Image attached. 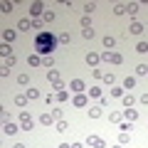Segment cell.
Instances as JSON below:
<instances>
[{"label":"cell","mask_w":148,"mask_h":148,"mask_svg":"<svg viewBox=\"0 0 148 148\" xmlns=\"http://www.w3.org/2000/svg\"><path fill=\"white\" fill-rule=\"evenodd\" d=\"M57 45H59V40H57L54 32H49V30L37 32V37H35V52L40 54V57H49V54L57 49Z\"/></svg>","instance_id":"obj_1"},{"label":"cell","mask_w":148,"mask_h":148,"mask_svg":"<svg viewBox=\"0 0 148 148\" xmlns=\"http://www.w3.org/2000/svg\"><path fill=\"white\" fill-rule=\"evenodd\" d=\"M99 57H101V62H106V64H123V54H119V52H109V49H104Z\"/></svg>","instance_id":"obj_2"},{"label":"cell","mask_w":148,"mask_h":148,"mask_svg":"<svg viewBox=\"0 0 148 148\" xmlns=\"http://www.w3.org/2000/svg\"><path fill=\"white\" fill-rule=\"evenodd\" d=\"M42 15H45V5L42 3H40V0L30 3V20H40Z\"/></svg>","instance_id":"obj_3"},{"label":"cell","mask_w":148,"mask_h":148,"mask_svg":"<svg viewBox=\"0 0 148 148\" xmlns=\"http://www.w3.org/2000/svg\"><path fill=\"white\" fill-rule=\"evenodd\" d=\"M86 146L89 148H106V141L101 136H86Z\"/></svg>","instance_id":"obj_4"},{"label":"cell","mask_w":148,"mask_h":148,"mask_svg":"<svg viewBox=\"0 0 148 148\" xmlns=\"http://www.w3.org/2000/svg\"><path fill=\"white\" fill-rule=\"evenodd\" d=\"M84 89H86L84 79H72L69 82V91H74V94H84Z\"/></svg>","instance_id":"obj_5"},{"label":"cell","mask_w":148,"mask_h":148,"mask_svg":"<svg viewBox=\"0 0 148 148\" xmlns=\"http://www.w3.org/2000/svg\"><path fill=\"white\" fill-rule=\"evenodd\" d=\"M72 106H77V109H84V106H89V96H86V94H74Z\"/></svg>","instance_id":"obj_6"},{"label":"cell","mask_w":148,"mask_h":148,"mask_svg":"<svg viewBox=\"0 0 148 148\" xmlns=\"http://www.w3.org/2000/svg\"><path fill=\"white\" fill-rule=\"evenodd\" d=\"M143 30H146V27H143V22H138V20H133L131 25H128V35H143Z\"/></svg>","instance_id":"obj_7"},{"label":"cell","mask_w":148,"mask_h":148,"mask_svg":"<svg viewBox=\"0 0 148 148\" xmlns=\"http://www.w3.org/2000/svg\"><path fill=\"white\" fill-rule=\"evenodd\" d=\"M15 37H17V30H12V27H8V30H3V42L12 45V42H15Z\"/></svg>","instance_id":"obj_8"},{"label":"cell","mask_w":148,"mask_h":148,"mask_svg":"<svg viewBox=\"0 0 148 148\" xmlns=\"http://www.w3.org/2000/svg\"><path fill=\"white\" fill-rule=\"evenodd\" d=\"M17 131H20V126H17V123H12V121L3 123V133H5V136H15Z\"/></svg>","instance_id":"obj_9"},{"label":"cell","mask_w":148,"mask_h":148,"mask_svg":"<svg viewBox=\"0 0 148 148\" xmlns=\"http://www.w3.org/2000/svg\"><path fill=\"white\" fill-rule=\"evenodd\" d=\"M101 62V57H99V52H86V64H89V67H96V64Z\"/></svg>","instance_id":"obj_10"},{"label":"cell","mask_w":148,"mask_h":148,"mask_svg":"<svg viewBox=\"0 0 148 148\" xmlns=\"http://www.w3.org/2000/svg\"><path fill=\"white\" fill-rule=\"evenodd\" d=\"M123 121H138V111L136 109H123Z\"/></svg>","instance_id":"obj_11"},{"label":"cell","mask_w":148,"mask_h":148,"mask_svg":"<svg viewBox=\"0 0 148 148\" xmlns=\"http://www.w3.org/2000/svg\"><path fill=\"white\" fill-rule=\"evenodd\" d=\"M27 64H30V67H40V64H42V57H40L37 52L27 54Z\"/></svg>","instance_id":"obj_12"},{"label":"cell","mask_w":148,"mask_h":148,"mask_svg":"<svg viewBox=\"0 0 148 148\" xmlns=\"http://www.w3.org/2000/svg\"><path fill=\"white\" fill-rule=\"evenodd\" d=\"M17 30H22V32H30V30H32V20H30V17H22V20L17 22Z\"/></svg>","instance_id":"obj_13"},{"label":"cell","mask_w":148,"mask_h":148,"mask_svg":"<svg viewBox=\"0 0 148 148\" xmlns=\"http://www.w3.org/2000/svg\"><path fill=\"white\" fill-rule=\"evenodd\" d=\"M121 104H123V109H133V106H136V99H133L131 94H123L121 96Z\"/></svg>","instance_id":"obj_14"},{"label":"cell","mask_w":148,"mask_h":148,"mask_svg":"<svg viewBox=\"0 0 148 148\" xmlns=\"http://www.w3.org/2000/svg\"><path fill=\"white\" fill-rule=\"evenodd\" d=\"M109 121L111 123H121L123 121V111H111V114H109Z\"/></svg>","instance_id":"obj_15"},{"label":"cell","mask_w":148,"mask_h":148,"mask_svg":"<svg viewBox=\"0 0 148 148\" xmlns=\"http://www.w3.org/2000/svg\"><path fill=\"white\" fill-rule=\"evenodd\" d=\"M0 54H3V59H8V57H12V47L8 42H3L0 45Z\"/></svg>","instance_id":"obj_16"},{"label":"cell","mask_w":148,"mask_h":148,"mask_svg":"<svg viewBox=\"0 0 148 148\" xmlns=\"http://www.w3.org/2000/svg\"><path fill=\"white\" fill-rule=\"evenodd\" d=\"M47 82H49V84H54V82H62V77H59L57 69H49V72H47Z\"/></svg>","instance_id":"obj_17"},{"label":"cell","mask_w":148,"mask_h":148,"mask_svg":"<svg viewBox=\"0 0 148 148\" xmlns=\"http://www.w3.org/2000/svg\"><path fill=\"white\" fill-rule=\"evenodd\" d=\"M138 10H141V5H138V3H128V5H126V12H128L131 17H136Z\"/></svg>","instance_id":"obj_18"},{"label":"cell","mask_w":148,"mask_h":148,"mask_svg":"<svg viewBox=\"0 0 148 148\" xmlns=\"http://www.w3.org/2000/svg\"><path fill=\"white\" fill-rule=\"evenodd\" d=\"M27 101H30V99H27V94H17L15 96V106H20V109H25Z\"/></svg>","instance_id":"obj_19"},{"label":"cell","mask_w":148,"mask_h":148,"mask_svg":"<svg viewBox=\"0 0 148 148\" xmlns=\"http://www.w3.org/2000/svg\"><path fill=\"white\" fill-rule=\"evenodd\" d=\"M40 123H42V126H52V123H54V119H52V114H47V111H45L42 116H40Z\"/></svg>","instance_id":"obj_20"},{"label":"cell","mask_w":148,"mask_h":148,"mask_svg":"<svg viewBox=\"0 0 148 148\" xmlns=\"http://www.w3.org/2000/svg\"><path fill=\"white\" fill-rule=\"evenodd\" d=\"M104 47H106V49H109V52H111V49L116 47V40H114V37H111V35H106V37H104Z\"/></svg>","instance_id":"obj_21"},{"label":"cell","mask_w":148,"mask_h":148,"mask_svg":"<svg viewBox=\"0 0 148 148\" xmlns=\"http://www.w3.org/2000/svg\"><path fill=\"white\" fill-rule=\"evenodd\" d=\"M57 40H59V45H69L72 42V35H69V32H59Z\"/></svg>","instance_id":"obj_22"},{"label":"cell","mask_w":148,"mask_h":148,"mask_svg":"<svg viewBox=\"0 0 148 148\" xmlns=\"http://www.w3.org/2000/svg\"><path fill=\"white\" fill-rule=\"evenodd\" d=\"M128 141H131V133L119 131V143H121V146H128Z\"/></svg>","instance_id":"obj_23"},{"label":"cell","mask_w":148,"mask_h":148,"mask_svg":"<svg viewBox=\"0 0 148 148\" xmlns=\"http://www.w3.org/2000/svg\"><path fill=\"white\" fill-rule=\"evenodd\" d=\"M25 94H27V99H30V101H37V99H40V91H37L35 86H30V89H27Z\"/></svg>","instance_id":"obj_24"},{"label":"cell","mask_w":148,"mask_h":148,"mask_svg":"<svg viewBox=\"0 0 148 148\" xmlns=\"http://www.w3.org/2000/svg\"><path fill=\"white\" fill-rule=\"evenodd\" d=\"M82 10H84V15H86V17H89V15H91V12H94V10H96V3H84V5H82Z\"/></svg>","instance_id":"obj_25"},{"label":"cell","mask_w":148,"mask_h":148,"mask_svg":"<svg viewBox=\"0 0 148 148\" xmlns=\"http://www.w3.org/2000/svg\"><path fill=\"white\" fill-rule=\"evenodd\" d=\"M89 119H101V106H89Z\"/></svg>","instance_id":"obj_26"},{"label":"cell","mask_w":148,"mask_h":148,"mask_svg":"<svg viewBox=\"0 0 148 148\" xmlns=\"http://www.w3.org/2000/svg\"><path fill=\"white\" fill-rule=\"evenodd\" d=\"M12 8H15V3H0V12H5V15H10Z\"/></svg>","instance_id":"obj_27"},{"label":"cell","mask_w":148,"mask_h":148,"mask_svg":"<svg viewBox=\"0 0 148 148\" xmlns=\"http://www.w3.org/2000/svg\"><path fill=\"white\" fill-rule=\"evenodd\" d=\"M114 15H126V3H116L114 5Z\"/></svg>","instance_id":"obj_28"},{"label":"cell","mask_w":148,"mask_h":148,"mask_svg":"<svg viewBox=\"0 0 148 148\" xmlns=\"http://www.w3.org/2000/svg\"><path fill=\"white\" fill-rule=\"evenodd\" d=\"M54 17H57V15H54L52 10H45V15H42V22H47V25H49V22H54Z\"/></svg>","instance_id":"obj_29"},{"label":"cell","mask_w":148,"mask_h":148,"mask_svg":"<svg viewBox=\"0 0 148 148\" xmlns=\"http://www.w3.org/2000/svg\"><path fill=\"white\" fill-rule=\"evenodd\" d=\"M136 86V77H126L123 79V89H133Z\"/></svg>","instance_id":"obj_30"},{"label":"cell","mask_w":148,"mask_h":148,"mask_svg":"<svg viewBox=\"0 0 148 148\" xmlns=\"http://www.w3.org/2000/svg\"><path fill=\"white\" fill-rule=\"evenodd\" d=\"M49 114H52V119H54V121H62V119H64V111H62V109H52Z\"/></svg>","instance_id":"obj_31"},{"label":"cell","mask_w":148,"mask_h":148,"mask_svg":"<svg viewBox=\"0 0 148 148\" xmlns=\"http://www.w3.org/2000/svg\"><path fill=\"white\" fill-rule=\"evenodd\" d=\"M79 25H82V30H91V17H82V20H79Z\"/></svg>","instance_id":"obj_32"},{"label":"cell","mask_w":148,"mask_h":148,"mask_svg":"<svg viewBox=\"0 0 148 148\" xmlns=\"http://www.w3.org/2000/svg\"><path fill=\"white\" fill-rule=\"evenodd\" d=\"M131 128H133V123H131V121H121V123H119V131H126V133H131Z\"/></svg>","instance_id":"obj_33"},{"label":"cell","mask_w":148,"mask_h":148,"mask_svg":"<svg viewBox=\"0 0 148 148\" xmlns=\"http://www.w3.org/2000/svg\"><path fill=\"white\" fill-rule=\"evenodd\" d=\"M136 74H138V77H148V64H138V67H136Z\"/></svg>","instance_id":"obj_34"},{"label":"cell","mask_w":148,"mask_h":148,"mask_svg":"<svg viewBox=\"0 0 148 148\" xmlns=\"http://www.w3.org/2000/svg\"><path fill=\"white\" fill-rule=\"evenodd\" d=\"M42 67H47V69L54 67V57H52V54H49V57H42Z\"/></svg>","instance_id":"obj_35"},{"label":"cell","mask_w":148,"mask_h":148,"mask_svg":"<svg viewBox=\"0 0 148 148\" xmlns=\"http://www.w3.org/2000/svg\"><path fill=\"white\" fill-rule=\"evenodd\" d=\"M17 84H20V86H27V84H30V77H27V74H17Z\"/></svg>","instance_id":"obj_36"},{"label":"cell","mask_w":148,"mask_h":148,"mask_svg":"<svg viewBox=\"0 0 148 148\" xmlns=\"http://www.w3.org/2000/svg\"><path fill=\"white\" fill-rule=\"evenodd\" d=\"M17 64V57L12 54V57H8V59H3V67H15Z\"/></svg>","instance_id":"obj_37"},{"label":"cell","mask_w":148,"mask_h":148,"mask_svg":"<svg viewBox=\"0 0 148 148\" xmlns=\"http://www.w3.org/2000/svg\"><path fill=\"white\" fill-rule=\"evenodd\" d=\"M89 96H94V99H101V89H99V86H89Z\"/></svg>","instance_id":"obj_38"},{"label":"cell","mask_w":148,"mask_h":148,"mask_svg":"<svg viewBox=\"0 0 148 148\" xmlns=\"http://www.w3.org/2000/svg\"><path fill=\"white\" fill-rule=\"evenodd\" d=\"M54 96H57V101H62V104H64V101L69 99V91H67V89H64V91H57Z\"/></svg>","instance_id":"obj_39"},{"label":"cell","mask_w":148,"mask_h":148,"mask_svg":"<svg viewBox=\"0 0 148 148\" xmlns=\"http://www.w3.org/2000/svg\"><path fill=\"white\" fill-rule=\"evenodd\" d=\"M57 131H59V133H64V131H69V123L64 121V119H62V121H57Z\"/></svg>","instance_id":"obj_40"},{"label":"cell","mask_w":148,"mask_h":148,"mask_svg":"<svg viewBox=\"0 0 148 148\" xmlns=\"http://www.w3.org/2000/svg\"><path fill=\"white\" fill-rule=\"evenodd\" d=\"M136 52H138V54H146V52H148V42H138V45H136Z\"/></svg>","instance_id":"obj_41"},{"label":"cell","mask_w":148,"mask_h":148,"mask_svg":"<svg viewBox=\"0 0 148 148\" xmlns=\"http://www.w3.org/2000/svg\"><path fill=\"white\" fill-rule=\"evenodd\" d=\"M104 82L109 86H114V82H116V77H114V74H109V72H104Z\"/></svg>","instance_id":"obj_42"},{"label":"cell","mask_w":148,"mask_h":148,"mask_svg":"<svg viewBox=\"0 0 148 148\" xmlns=\"http://www.w3.org/2000/svg\"><path fill=\"white\" fill-rule=\"evenodd\" d=\"M111 96L121 99V96H123V86H114V89H111Z\"/></svg>","instance_id":"obj_43"},{"label":"cell","mask_w":148,"mask_h":148,"mask_svg":"<svg viewBox=\"0 0 148 148\" xmlns=\"http://www.w3.org/2000/svg\"><path fill=\"white\" fill-rule=\"evenodd\" d=\"M27 121H32L30 111H20V123H27Z\"/></svg>","instance_id":"obj_44"},{"label":"cell","mask_w":148,"mask_h":148,"mask_svg":"<svg viewBox=\"0 0 148 148\" xmlns=\"http://www.w3.org/2000/svg\"><path fill=\"white\" fill-rule=\"evenodd\" d=\"M42 17H40V20H32V30H37V32H42Z\"/></svg>","instance_id":"obj_45"},{"label":"cell","mask_w":148,"mask_h":148,"mask_svg":"<svg viewBox=\"0 0 148 148\" xmlns=\"http://www.w3.org/2000/svg\"><path fill=\"white\" fill-rule=\"evenodd\" d=\"M52 89H54V94H57V91H64L67 86H64V82H54V84H52Z\"/></svg>","instance_id":"obj_46"},{"label":"cell","mask_w":148,"mask_h":148,"mask_svg":"<svg viewBox=\"0 0 148 148\" xmlns=\"http://www.w3.org/2000/svg\"><path fill=\"white\" fill-rule=\"evenodd\" d=\"M91 77H94V79H104V72H101V69H91Z\"/></svg>","instance_id":"obj_47"},{"label":"cell","mask_w":148,"mask_h":148,"mask_svg":"<svg viewBox=\"0 0 148 148\" xmlns=\"http://www.w3.org/2000/svg\"><path fill=\"white\" fill-rule=\"evenodd\" d=\"M82 37H84V40H91V37H94V27H91V30H82Z\"/></svg>","instance_id":"obj_48"},{"label":"cell","mask_w":148,"mask_h":148,"mask_svg":"<svg viewBox=\"0 0 148 148\" xmlns=\"http://www.w3.org/2000/svg\"><path fill=\"white\" fill-rule=\"evenodd\" d=\"M52 101H57V96H54V94H47V96H45V104H47V106L52 104Z\"/></svg>","instance_id":"obj_49"},{"label":"cell","mask_w":148,"mask_h":148,"mask_svg":"<svg viewBox=\"0 0 148 148\" xmlns=\"http://www.w3.org/2000/svg\"><path fill=\"white\" fill-rule=\"evenodd\" d=\"M0 116H3V123H8V121H10V114H8V111H5V109L0 111Z\"/></svg>","instance_id":"obj_50"},{"label":"cell","mask_w":148,"mask_h":148,"mask_svg":"<svg viewBox=\"0 0 148 148\" xmlns=\"http://www.w3.org/2000/svg\"><path fill=\"white\" fill-rule=\"evenodd\" d=\"M99 106H101V109H106V106H109V99H106V96H101V99H99Z\"/></svg>","instance_id":"obj_51"},{"label":"cell","mask_w":148,"mask_h":148,"mask_svg":"<svg viewBox=\"0 0 148 148\" xmlns=\"http://www.w3.org/2000/svg\"><path fill=\"white\" fill-rule=\"evenodd\" d=\"M138 101H141V104H146V106H148V91H146V94H141V96H138Z\"/></svg>","instance_id":"obj_52"},{"label":"cell","mask_w":148,"mask_h":148,"mask_svg":"<svg viewBox=\"0 0 148 148\" xmlns=\"http://www.w3.org/2000/svg\"><path fill=\"white\" fill-rule=\"evenodd\" d=\"M8 74H10V67H3V69H0V77H3V79H5Z\"/></svg>","instance_id":"obj_53"},{"label":"cell","mask_w":148,"mask_h":148,"mask_svg":"<svg viewBox=\"0 0 148 148\" xmlns=\"http://www.w3.org/2000/svg\"><path fill=\"white\" fill-rule=\"evenodd\" d=\"M12 148H27V146H25V143H15V146H12Z\"/></svg>","instance_id":"obj_54"},{"label":"cell","mask_w":148,"mask_h":148,"mask_svg":"<svg viewBox=\"0 0 148 148\" xmlns=\"http://www.w3.org/2000/svg\"><path fill=\"white\" fill-rule=\"evenodd\" d=\"M72 148H84V146H82V143H72Z\"/></svg>","instance_id":"obj_55"},{"label":"cell","mask_w":148,"mask_h":148,"mask_svg":"<svg viewBox=\"0 0 148 148\" xmlns=\"http://www.w3.org/2000/svg\"><path fill=\"white\" fill-rule=\"evenodd\" d=\"M59 148H72V146H69V143H62V146H59Z\"/></svg>","instance_id":"obj_56"},{"label":"cell","mask_w":148,"mask_h":148,"mask_svg":"<svg viewBox=\"0 0 148 148\" xmlns=\"http://www.w3.org/2000/svg\"><path fill=\"white\" fill-rule=\"evenodd\" d=\"M114 148H126V146H121V143H116V146H114Z\"/></svg>","instance_id":"obj_57"}]
</instances>
